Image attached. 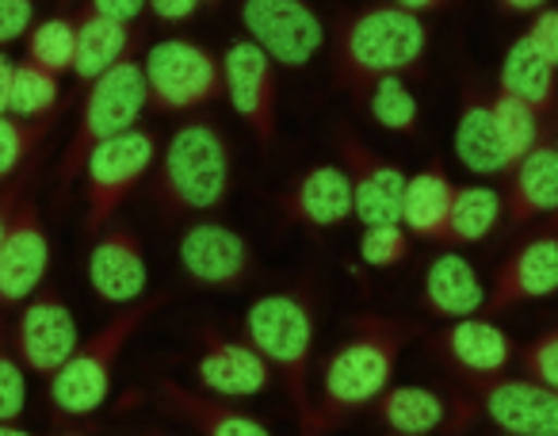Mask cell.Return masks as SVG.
I'll use <instances>...</instances> for the list:
<instances>
[{
  "mask_svg": "<svg viewBox=\"0 0 558 436\" xmlns=\"http://www.w3.org/2000/svg\"><path fill=\"white\" fill-rule=\"evenodd\" d=\"M497 93L517 96L539 119L558 116V70L550 62H543V55L524 35H517L509 43V50H505L501 70H497Z\"/></svg>",
  "mask_w": 558,
  "mask_h": 436,
  "instance_id": "cell-28",
  "label": "cell"
},
{
  "mask_svg": "<svg viewBox=\"0 0 558 436\" xmlns=\"http://www.w3.org/2000/svg\"><path fill=\"white\" fill-rule=\"evenodd\" d=\"M54 436H93V433H81V428H62V433H54Z\"/></svg>",
  "mask_w": 558,
  "mask_h": 436,
  "instance_id": "cell-46",
  "label": "cell"
},
{
  "mask_svg": "<svg viewBox=\"0 0 558 436\" xmlns=\"http://www.w3.org/2000/svg\"><path fill=\"white\" fill-rule=\"evenodd\" d=\"M329 50H333V85L344 93L379 77L410 81L425 65L428 27L421 16L402 9V0H375L337 12Z\"/></svg>",
  "mask_w": 558,
  "mask_h": 436,
  "instance_id": "cell-3",
  "label": "cell"
},
{
  "mask_svg": "<svg viewBox=\"0 0 558 436\" xmlns=\"http://www.w3.org/2000/svg\"><path fill=\"white\" fill-rule=\"evenodd\" d=\"M421 303L436 318H451V322L474 318L478 311H486V288L478 280V268L459 250H440L425 268Z\"/></svg>",
  "mask_w": 558,
  "mask_h": 436,
  "instance_id": "cell-25",
  "label": "cell"
},
{
  "mask_svg": "<svg viewBox=\"0 0 558 436\" xmlns=\"http://www.w3.org/2000/svg\"><path fill=\"white\" fill-rule=\"evenodd\" d=\"M27 192H32V177H20V180H12V184L0 187V245H4V238H9L12 218H16L20 199H24Z\"/></svg>",
  "mask_w": 558,
  "mask_h": 436,
  "instance_id": "cell-42",
  "label": "cell"
},
{
  "mask_svg": "<svg viewBox=\"0 0 558 436\" xmlns=\"http://www.w3.org/2000/svg\"><path fill=\"white\" fill-rule=\"evenodd\" d=\"M207 9L210 4H203V0H154V4H149V16H154L157 24H192V20Z\"/></svg>",
  "mask_w": 558,
  "mask_h": 436,
  "instance_id": "cell-41",
  "label": "cell"
},
{
  "mask_svg": "<svg viewBox=\"0 0 558 436\" xmlns=\"http://www.w3.org/2000/svg\"><path fill=\"white\" fill-rule=\"evenodd\" d=\"M157 398L161 405L180 417L184 425H192L199 436H271V428L260 417L245 413L241 405L215 398L199 387H184L180 379H157Z\"/></svg>",
  "mask_w": 558,
  "mask_h": 436,
  "instance_id": "cell-24",
  "label": "cell"
},
{
  "mask_svg": "<svg viewBox=\"0 0 558 436\" xmlns=\"http://www.w3.org/2000/svg\"><path fill=\"white\" fill-rule=\"evenodd\" d=\"M222 88L260 154H271L279 138V73L245 35L222 50Z\"/></svg>",
  "mask_w": 558,
  "mask_h": 436,
  "instance_id": "cell-12",
  "label": "cell"
},
{
  "mask_svg": "<svg viewBox=\"0 0 558 436\" xmlns=\"http://www.w3.org/2000/svg\"><path fill=\"white\" fill-rule=\"evenodd\" d=\"M550 234H558V215H555V222H550Z\"/></svg>",
  "mask_w": 558,
  "mask_h": 436,
  "instance_id": "cell-48",
  "label": "cell"
},
{
  "mask_svg": "<svg viewBox=\"0 0 558 436\" xmlns=\"http://www.w3.org/2000/svg\"><path fill=\"white\" fill-rule=\"evenodd\" d=\"M360 265L375 268V272H387V268H398L410 261L413 253V238L405 234L402 222H390V227H367L360 234Z\"/></svg>",
  "mask_w": 558,
  "mask_h": 436,
  "instance_id": "cell-36",
  "label": "cell"
},
{
  "mask_svg": "<svg viewBox=\"0 0 558 436\" xmlns=\"http://www.w3.org/2000/svg\"><path fill=\"white\" fill-rule=\"evenodd\" d=\"M505 227L520 230L543 215H558V146L547 138L509 169L505 184Z\"/></svg>",
  "mask_w": 558,
  "mask_h": 436,
  "instance_id": "cell-23",
  "label": "cell"
},
{
  "mask_svg": "<svg viewBox=\"0 0 558 436\" xmlns=\"http://www.w3.org/2000/svg\"><path fill=\"white\" fill-rule=\"evenodd\" d=\"M550 134H555V146H558V126H555V131H550Z\"/></svg>",
  "mask_w": 558,
  "mask_h": 436,
  "instance_id": "cell-49",
  "label": "cell"
},
{
  "mask_svg": "<svg viewBox=\"0 0 558 436\" xmlns=\"http://www.w3.org/2000/svg\"><path fill=\"white\" fill-rule=\"evenodd\" d=\"M497 12H505V16H535V12H543V0H501Z\"/></svg>",
  "mask_w": 558,
  "mask_h": 436,
  "instance_id": "cell-44",
  "label": "cell"
},
{
  "mask_svg": "<svg viewBox=\"0 0 558 436\" xmlns=\"http://www.w3.org/2000/svg\"><path fill=\"white\" fill-rule=\"evenodd\" d=\"M333 146L341 154V169L349 172L352 184V215L360 227H390L402 222V195H405V172L390 157H383L375 146H367L352 123L333 126Z\"/></svg>",
  "mask_w": 558,
  "mask_h": 436,
  "instance_id": "cell-11",
  "label": "cell"
},
{
  "mask_svg": "<svg viewBox=\"0 0 558 436\" xmlns=\"http://www.w3.org/2000/svg\"><path fill=\"white\" fill-rule=\"evenodd\" d=\"M35 27V4L32 0H0V50L12 43L27 39Z\"/></svg>",
  "mask_w": 558,
  "mask_h": 436,
  "instance_id": "cell-38",
  "label": "cell"
},
{
  "mask_svg": "<svg viewBox=\"0 0 558 436\" xmlns=\"http://www.w3.org/2000/svg\"><path fill=\"white\" fill-rule=\"evenodd\" d=\"M372 410L395 436H463L482 421L471 390H436L421 383H390Z\"/></svg>",
  "mask_w": 558,
  "mask_h": 436,
  "instance_id": "cell-10",
  "label": "cell"
},
{
  "mask_svg": "<svg viewBox=\"0 0 558 436\" xmlns=\"http://www.w3.org/2000/svg\"><path fill=\"white\" fill-rule=\"evenodd\" d=\"M505 222V195L489 184H466L456 187V203H451L448 218V242L451 250L459 245H478L494 234Z\"/></svg>",
  "mask_w": 558,
  "mask_h": 436,
  "instance_id": "cell-30",
  "label": "cell"
},
{
  "mask_svg": "<svg viewBox=\"0 0 558 436\" xmlns=\"http://www.w3.org/2000/svg\"><path fill=\"white\" fill-rule=\"evenodd\" d=\"M12 341L24 360L27 372L35 375H54L65 360L77 352V318H73L70 303L58 291L43 288L24 303V311L12 322Z\"/></svg>",
  "mask_w": 558,
  "mask_h": 436,
  "instance_id": "cell-17",
  "label": "cell"
},
{
  "mask_svg": "<svg viewBox=\"0 0 558 436\" xmlns=\"http://www.w3.org/2000/svg\"><path fill=\"white\" fill-rule=\"evenodd\" d=\"M142 39H146L142 27L111 24V20L96 16L93 4H81L77 9V58H73V77H77V85L88 93L104 73H111L119 62L138 55Z\"/></svg>",
  "mask_w": 558,
  "mask_h": 436,
  "instance_id": "cell-26",
  "label": "cell"
},
{
  "mask_svg": "<svg viewBox=\"0 0 558 436\" xmlns=\"http://www.w3.org/2000/svg\"><path fill=\"white\" fill-rule=\"evenodd\" d=\"M27 62L39 70L65 77L73 73V58H77V12H58L32 27L27 35Z\"/></svg>",
  "mask_w": 558,
  "mask_h": 436,
  "instance_id": "cell-32",
  "label": "cell"
},
{
  "mask_svg": "<svg viewBox=\"0 0 558 436\" xmlns=\"http://www.w3.org/2000/svg\"><path fill=\"white\" fill-rule=\"evenodd\" d=\"M279 222L299 230H326L344 227L352 218V184L341 165H311L299 177L288 180V187L276 195Z\"/></svg>",
  "mask_w": 558,
  "mask_h": 436,
  "instance_id": "cell-19",
  "label": "cell"
},
{
  "mask_svg": "<svg viewBox=\"0 0 558 436\" xmlns=\"http://www.w3.org/2000/svg\"><path fill=\"white\" fill-rule=\"evenodd\" d=\"M58 111H62V77L39 70L24 58L16 62L9 88V116L24 119V123H58Z\"/></svg>",
  "mask_w": 558,
  "mask_h": 436,
  "instance_id": "cell-31",
  "label": "cell"
},
{
  "mask_svg": "<svg viewBox=\"0 0 558 436\" xmlns=\"http://www.w3.org/2000/svg\"><path fill=\"white\" fill-rule=\"evenodd\" d=\"M27 410V367L12 341V326H0V425H16Z\"/></svg>",
  "mask_w": 558,
  "mask_h": 436,
  "instance_id": "cell-35",
  "label": "cell"
},
{
  "mask_svg": "<svg viewBox=\"0 0 558 436\" xmlns=\"http://www.w3.org/2000/svg\"><path fill=\"white\" fill-rule=\"evenodd\" d=\"M482 410V421L505 436H558V390L539 387L524 375L494 379H459Z\"/></svg>",
  "mask_w": 558,
  "mask_h": 436,
  "instance_id": "cell-14",
  "label": "cell"
},
{
  "mask_svg": "<svg viewBox=\"0 0 558 436\" xmlns=\"http://www.w3.org/2000/svg\"><path fill=\"white\" fill-rule=\"evenodd\" d=\"M12 73H16V62H12L9 50H0V116H9V88H12Z\"/></svg>",
  "mask_w": 558,
  "mask_h": 436,
  "instance_id": "cell-43",
  "label": "cell"
},
{
  "mask_svg": "<svg viewBox=\"0 0 558 436\" xmlns=\"http://www.w3.org/2000/svg\"><path fill=\"white\" fill-rule=\"evenodd\" d=\"M456 161L474 177H509L512 161L505 154L501 131L494 116V88L482 77H466L459 93V119H456Z\"/></svg>",
  "mask_w": 558,
  "mask_h": 436,
  "instance_id": "cell-22",
  "label": "cell"
},
{
  "mask_svg": "<svg viewBox=\"0 0 558 436\" xmlns=\"http://www.w3.org/2000/svg\"><path fill=\"white\" fill-rule=\"evenodd\" d=\"M245 341L264 356L271 375L295 413V428L303 433L314 413V341H318V280H295L288 288L264 291L253 299L241 318Z\"/></svg>",
  "mask_w": 558,
  "mask_h": 436,
  "instance_id": "cell-2",
  "label": "cell"
},
{
  "mask_svg": "<svg viewBox=\"0 0 558 436\" xmlns=\"http://www.w3.org/2000/svg\"><path fill=\"white\" fill-rule=\"evenodd\" d=\"M195 341H199V356H195V379L199 390L215 398H256L271 387V367L264 364V356L241 337H230L226 329L203 322L195 329Z\"/></svg>",
  "mask_w": 558,
  "mask_h": 436,
  "instance_id": "cell-16",
  "label": "cell"
},
{
  "mask_svg": "<svg viewBox=\"0 0 558 436\" xmlns=\"http://www.w3.org/2000/svg\"><path fill=\"white\" fill-rule=\"evenodd\" d=\"M157 161V138L142 126L119 134V138L104 142L100 149H93V157L85 161L81 172V192H85V215L81 227L85 238H100L104 230L119 218V207L126 203V195H134L142 187V180L149 177Z\"/></svg>",
  "mask_w": 558,
  "mask_h": 436,
  "instance_id": "cell-8",
  "label": "cell"
},
{
  "mask_svg": "<svg viewBox=\"0 0 558 436\" xmlns=\"http://www.w3.org/2000/svg\"><path fill=\"white\" fill-rule=\"evenodd\" d=\"M50 272V234L43 222V207L32 192L20 199L9 238L0 245V303L20 306L43 291Z\"/></svg>",
  "mask_w": 558,
  "mask_h": 436,
  "instance_id": "cell-18",
  "label": "cell"
},
{
  "mask_svg": "<svg viewBox=\"0 0 558 436\" xmlns=\"http://www.w3.org/2000/svg\"><path fill=\"white\" fill-rule=\"evenodd\" d=\"M428 352L456 379H494L512 364L517 344L494 318H463L428 337Z\"/></svg>",
  "mask_w": 558,
  "mask_h": 436,
  "instance_id": "cell-20",
  "label": "cell"
},
{
  "mask_svg": "<svg viewBox=\"0 0 558 436\" xmlns=\"http://www.w3.org/2000/svg\"><path fill=\"white\" fill-rule=\"evenodd\" d=\"M238 20L245 39L283 70H303L326 47V24L303 0H245L238 4Z\"/></svg>",
  "mask_w": 558,
  "mask_h": 436,
  "instance_id": "cell-9",
  "label": "cell"
},
{
  "mask_svg": "<svg viewBox=\"0 0 558 436\" xmlns=\"http://www.w3.org/2000/svg\"><path fill=\"white\" fill-rule=\"evenodd\" d=\"M494 116H497V131H501V142H505V154H509L512 165L547 142V119H539L527 104H520L517 96H505L494 88Z\"/></svg>",
  "mask_w": 558,
  "mask_h": 436,
  "instance_id": "cell-34",
  "label": "cell"
},
{
  "mask_svg": "<svg viewBox=\"0 0 558 436\" xmlns=\"http://www.w3.org/2000/svg\"><path fill=\"white\" fill-rule=\"evenodd\" d=\"M142 73H146L149 108L161 116H195L226 96L222 58L187 35H165L149 43L142 55Z\"/></svg>",
  "mask_w": 558,
  "mask_h": 436,
  "instance_id": "cell-7",
  "label": "cell"
},
{
  "mask_svg": "<svg viewBox=\"0 0 558 436\" xmlns=\"http://www.w3.org/2000/svg\"><path fill=\"white\" fill-rule=\"evenodd\" d=\"M88 288L108 306H134L149 295V261L142 230L116 218L100 238L88 242Z\"/></svg>",
  "mask_w": 558,
  "mask_h": 436,
  "instance_id": "cell-15",
  "label": "cell"
},
{
  "mask_svg": "<svg viewBox=\"0 0 558 436\" xmlns=\"http://www.w3.org/2000/svg\"><path fill=\"white\" fill-rule=\"evenodd\" d=\"M0 436H32V433L20 428V425H0Z\"/></svg>",
  "mask_w": 558,
  "mask_h": 436,
  "instance_id": "cell-45",
  "label": "cell"
},
{
  "mask_svg": "<svg viewBox=\"0 0 558 436\" xmlns=\"http://www.w3.org/2000/svg\"><path fill=\"white\" fill-rule=\"evenodd\" d=\"M54 126L24 123L16 116H0V187L20 177H32L43 146L50 142Z\"/></svg>",
  "mask_w": 558,
  "mask_h": 436,
  "instance_id": "cell-33",
  "label": "cell"
},
{
  "mask_svg": "<svg viewBox=\"0 0 558 436\" xmlns=\"http://www.w3.org/2000/svg\"><path fill=\"white\" fill-rule=\"evenodd\" d=\"M421 337L417 322L390 314H356L337 349L322 367V387L314 395L311 425L299 436H329L364 410H372L395 379L402 352Z\"/></svg>",
  "mask_w": 558,
  "mask_h": 436,
  "instance_id": "cell-1",
  "label": "cell"
},
{
  "mask_svg": "<svg viewBox=\"0 0 558 436\" xmlns=\"http://www.w3.org/2000/svg\"><path fill=\"white\" fill-rule=\"evenodd\" d=\"M172 299H177L172 291H157V295H146L142 303L123 306L108 326H100L85 344H77V352L50 375L47 395H50V413H54L58 425L93 417L96 410H104L126 344H131L134 337L142 334V326H146L154 314H161Z\"/></svg>",
  "mask_w": 558,
  "mask_h": 436,
  "instance_id": "cell-5",
  "label": "cell"
},
{
  "mask_svg": "<svg viewBox=\"0 0 558 436\" xmlns=\"http://www.w3.org/2000/svg\"><path fill=\"white\" fill-rule=\"evenodd\" d=\"M131 436H165V433H154V428H146V433H131Z\"/></svg>",
  "mask_w": 558,
  "mask_h": 436,
  "instance_id": "cell-47",
  "label": "cell"
},
{
  "mask_svg": "<svg viewBox=\"0 0 558 436\" xmlns=\"http://www.w3.org/2000/svg\"><path fill=\"white\" fill-rule=\"evenodd\" d=\"M558 291V234H535L497 265L494 288L486 291V314H509L512 306L550 299Z\"/></svg>",
  "mask_w": 558,
  "mask_h": 436,
  "instance_id": "cell-21",
  "label": "cell"
},
{
  "mask_svg": "<svg viewBox=\"0 0 558 436\" xmlns=\"http://www.w3.org/2000/svg\"><path fill=\"white\" fill-rule=\"evenodd\" d=\"M88 4H93L96 16L123 27H138V20L149 12V4H142V0H88Z\"/></svg>",
  "mask_w": 558,
  "mask_h": 436,
  "instance_id": "cell-40",
  "label": "cell"
},
{
  "mask_svg": "<svg viewBox=\"0 0 558 436\" xmlns=\"http://www.w3.org/2000/svg\"><path fill=\"white\" fill-rule=\"evenodd\" d=\"M146 108V73H142V58L131 55L111 73H104L85 93V100H81V116L73 123V134L65 138V149L54 169L58 192H70L73 184H81V172H85V161L93 157V149L134 131Z\"/></svg>",
  "mask_w": 558,
  "mask_h": 436,
  "instance_id": "cell-6",
  "label": "cell"
},
{
  "mask_svg": "<svg viewBox=\"0 0 558 436\" xmlns=\"http://www.w3.org/2000/svg\"><path fill=\"white\" fill-rule=\"evenodd\" d=\"M233 177L230 138L222 123L207 116H192L169 134L157 161L149 199L165 222L210 215L226 203Z\"/></svg>",
  "mask_w": 558,
  "mask_h": 436,
  "instance_id": "cell-4",
  "label": "cell"
},
{
  "mask_svg": "<svg viewBox=\"0 0 558 436\" xmlns=\"http://www.w3.org/2000/svg\"><path fill=\"white\" fill-rule=\"evenodd\" d=\"M517 360H520L524 379L558 390V326L539 329V334L517 352Z\"/></svg>",
  "mask_w": 558,
  "mask_h": 436,
  "instance_id": "cell-37",
  "label": "cell"
},
{
  "mask_svg": "<svg viewBox=\"0 0 558 436\" xmlns=\"http://www.w3.org/2000/svg\"><path fill=\"white\" fill-rule=\"evenodd\" d=\"M524 39L532 43L543 55V62H550L558 70V9L555 4H543V12H535L532 24H527Z\"/></svg>",
  "mask_w": 558,
  "mask_h": 436,
  "instance_id": "cell-39",
  "label": "cell"
},
{
  "mask_svg": "<svg viewBox=\"0 0 558 436\" xmlns=\"http://www.w3.org/2000/svg\"><path fill=\"white\" fill-rule=\"evenodd\" d=\"M387 436H395V433H387Z\"/></svg>",
  "mask_w": 558,
  "mask_h": 436,
  "instance_id": "cell-50",
  "label": "cell"
},
{
  "mask_svg": "<svg viewBox=\"0 0 558 436\" xmlns=\"http://www.w3.org/2000/svg\"><path fill=\"white\" fill-rule=\"evenodd\" d=\"M177 261H180V272L195 288L233 291L256 276L253 245L233 227L218 222V218H195V222H187L177 242Z\"/></svg>",
  "mask_w": 558,
  "mask_h": 436,
  "instance_id": "cell-13",
  "label": "cell"
},
{
  "mask_svg": "<svg viewBox=\"0 0 558 436\" xmlns=\"http://www.w3.org/2000/svg\"><path fill=\"white\" fill-rule=\"evenodd\" d=\"M349 96L375 126H383V131L405 134V138H417L421 134V104H417V96H413L410 81L379 77V81H367V85L352 88Z\"/></svg>",
  "mask_w": 558,
  "mask_h": 436,
  "instance_id": "cell-29",
  "label": "cell"
},
{
  "mask_svg": "<svg viewBox=\"0 0 558 436\" xmlns=\"http://www.w3.org/2000/svg\"><path fill=\"white\" fill-rule=\"evenodd\" d=\"M451 203H456V184H451L448 169L440 161H433L428 169L413 172L405 180L402 195V227L417 242L444 245L448 242V218Z\"/></svg>",
  "mask_w": 558,
  "mask_h": 436,
  "instance_id": "cell-27",
  "label": "cell"
}]
</instances>
